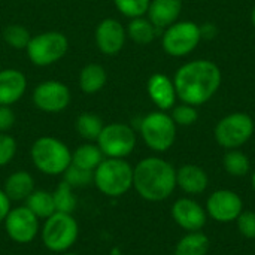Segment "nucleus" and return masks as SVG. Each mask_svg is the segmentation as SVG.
I'll return each instance as SVG.
<instances>
[{"label":"nucleus","mask_w":255,"mask_h":255,"mask_svg":"<svg viewBox=\"0 0 255 255\" xmlns=\"http://www.w3.org/2000/svg\"><path fill=\"white\" fill-rule=\"evenodd\" d=\"M223 75L211 60H194L182 64L173 78L176 96L187 105L200 106L209 102L220 90Z\"/></svg>","instance_id":"1"},{"label":"nucleus","mask_w":255,"mask_h":255,"mask_svg":"<svg viewBox=\"0 0 255 255\" xmlns=\"http://www.w3.org/2000/svg\"><path fill=\"white\" fill-rule=\"evenodd\" d=\"M133 188L146 202H163L176 188V169L160 157H146L133 167Z\"/></svg>","instance_id":"2"},{"label":"nucleus","mask_w":255,"mask_h":255,"mask_svg":"<svg viewBox=\"0 0 255 255\" xmlns=\"http://www.w3.org/2000/svg\"><path fill=\"white\" fill-rule=\"evenodd\" d=\"M30 157L34 167L48 176H58L72 164V151L57 137L42 136L31 145Z\"/></svg>","instance_id":"3"},{"label":"nucleus","mask_w":255,"mask_h":255,"mask_svg":"<svg viewBox=\"0 0 255 255\" xmlns=\"http://www.w3.org/2000/svg\"><path fill=\"white\" fill-rule=\"evenodd\" d=\"M93 184L108 197H121L133 188V167L126 158H105L94 170Z\"/></svg>","instance_id":"4"},{"label":"nucleus","mask_w":255,"mask_h":255,"mask_svg":"<svg viewBox=\"0 0 255 255\" xmlns=\"http://www.w3.org/2000/svg\"><path fill=\"white\" fill-rule=\"evenodd\" d=\"M40 241L43 247L55 254L70 251L79 236V224L72 214L54 212L40 226Z\"/></svg>","instance_id":"5"},{"label":"nucleus","mask_w":255,"mask_h":255,"mask_svg":"<svg viewBox=\"0 0 255 255\" xmlns=\"http://www.w3.org/2000/svg\"><path fill=\"white\" fill-rule=\"evenodd\" d=\"M140 136L146 146L155 152H166L176 139V124L163 111L151 112L140 121Z\"/></svg>","instance_id":"6"},{"label":"nucleus","mask_w":255,"mask_h":255,"mask_svg":"<svg viewBox=\"0 0 255 255\" xmlns=\"http://www.w3.org/2000/svg\"><path fill=\"white\" fill-rule=\"evenodd\" d=\"M69 49L67 37L60 31H45L30 39L25 51L36 66H51L61 60Z\"/></svg>","instance_id":"7"},{"label":"nucleus","mask_w":255,"mask_h":255,"mask_svg":"<svg viewBox=\"0 0 255 255\" xmlns=\"http://www.w3.org/2000/svg\"><path fill=\"white\" fill-rule=\"evenodd\" d=\"M254 133V121L245 112H235L218 121L214 130L215 140L227 149H238L245 145Z\"/></svg>","instance_id":"8"},{"label":"nucleus","mask_w":255,"mask_h":255,"mask_svg":"<svg viewBox=\"0 0 255 255\" xmlns=\"http://www.w3.org/2000/svg\"><path fill=\"white\" fill-rule=\"evenodd\" d=\"M96 142L106 158H126L136 146V133L127 124L112 123L103 127Z\"/></svg>","instance_id":"9"},{"label":"nucleus","mask_w":255,"mask_h":255,"mask_svg":"<svg viewBox=\"0 0 255 255\" xmlns=\"http://www.w3.org/2000/svg\"><path fill=\"white\" fill-rule=\"evenodd\" d=\"M200 27L193 21H179L163 33V49L172 57H185L200 43Z\"/></svg>","instance_id":"10"},{"label":"nucleus","mask_w":255,"mask_h":255,"mask_svg":"<svg viewBox=\"0 0 255 255\" xmlns=\"http://www.w3.org/2000/svg\"><path fill=\"white\" fill-rule=\"evenodd\" d=\"M40 220L27 208V206H16L10 208L9 214L6 215L3 226L7 238L19 245L31 244L40 233Z\"/></svg>","instance_id":"11"},{"label":"nucleus","mask_w":255,"mask_h":255,"mask_svg":"<svg viewBox=\"0 0 255 255\" xmlns=\"http://www.w3.org/2000/svg\"><path fill=\"white\" fill-rule=\"evenodd\" d=\"M70 90L60 81H43L33 91V103L48 114L64 111L70 103Z\"/></svg>","instance_id":"12"},{"label":"nucleus","mask_w":255,"mask_h":255,"mask_svg":"<svg viewBox=\"0 0 255 255\" xmlns=\"http://www.w3.org/2000/svg\"><path fill=\"white\" fill-rule=\"evenodd\" d=\"M244 211V202L241 196L230 190H218L212 193L206 202V214L218 223H232Z\"/></svg>","instance_id":"13"},{"label":"nucleus","mask_w":255,"mask_h":255,"mask_svg":"<svg viewBox=\"0 0 255 255\" xmlns=\"http://www.w3.org/2000/svg\"><path fill=\"white\" fill-rule=\"evenodd\" d=\"M206 211L193 199H179L172 206L173 221L187 232H200L206 224Z\"/></svg>","instance_id":"14"},{"label":"nucleus","mask_w":255,"mask_h":255,"mask_svg":"<svg viewBox=\"0 0 255 255\" xmlns=\"http://www.w3.org/2000/svg\"><path fill=\"white\" fill-rule=\"evenodd\" d=\"M126 28L120 21L114 18L103 19L96 28L97 48L106 55L118 54L126 43Z\"/></svg>","instance_id":"15"},{"label":"nucleus","mask_w":255,"mask_h":255,"mask_svg":"<svg viewBox=\"0 0 255 255\" xmlns=\"http://www.w3.org/2000/svg\"><path fill=\"white\" fill-rule=\"evenodd\" d=\"M27 79L22 72L16 69L0 70V106H10L16 103L25 93Z\"/></svg>","instance_id":"16"},{"label":"nucleus","mask_w":255,"mask_h":255,"mask_svg":"<svg viewBox=\"0 0 255 255\" xmlns=\"http://www.w3.org/2000/svg\"><path fill=\"white\" fill-rule=\"evenodd\" d=\"M148 94L154 105L161 111L173 108L176 100V90L173 81L163 73H154L148 81Z\"/></svg>","instance_id":"17"},{"label":"nucleus","mask_w":255,"mask_h":255,"mask_svg":"<svg viewBox=\"0 0 255 255\" xmlns=\"http://www.w3.org/2000/svg\"><path fill=\"white\" fill-rule=\"evenodd\" d=\"M181 10L182 0H151L146 13L157 28H167L176 22Z\"/></svg>","instance_id":"18"},{"label":"nucleus","mask_w":255,"mask_h":255,"mask_svg":"<svg viewBox=\"0 0 255 255\" xmlns=\"http://www.w3.org/2000/svg\"><path fill=\"white\" fill-rule=\"evenodd\" d=\"M176 185L187 194H202L208 185V173L196 164H185L176 170Z\"/></svg>","instance_id":"19"},{"label":"nucleus","mask_w":255,"mask_h":255,"mask_svg":"<svg viewBox=\"0 0 255 255\" xmlns=\"http://www.w3.org/2000/svg\"><path fill=\"white\" fill-rule=\"evenodd\" d=\"M36 190L33 176L25 170H16L10 173L6 181L3 191L10 202H25L27 197Z\"/></svg>","instance_id":"20"},{"label":"nucleus","mask_w":255,"mask_h":255,"mask_svg":"<svg viewBox=\"0 0 255 255\" xmlns=\"http://www.w3.org/2000/svg\"><path fill=\"white\" fill-rule=\"evenodd\" d=\"M108 81V73L102 64L90 63L82 67L79 73V88L87 94L100 91Z\"/></svg>","instance_id":"21"},{"label":"nucleus","mask_w":255,"mask_h":255,"mask_svg":"<svg viewBox=\"0 0 255 255\" xmlns=\"http://www.w3.org/2000/svg\"><path fill=\"white\" fill-rule=\"evenodd\" d=\"M106 157L103 155L102 149L99 148L97 143H84L79 145L73 152H72V164L94 172L97 166L105 160Z\"/></svg>","instance_id":"22"},{"label":"nucleus","mask_w":255,"mask_h":255,"mask_svg":"<svg viewBox=\"0 0 255 255\" xmlns=\"http://www.w3.org/2000/svg\"><path fill=\"white\" fill-rule=\"evenodd\" d=\"M24 206H27L39 220H46L55 212L52 193L45 190H34L24 202Z\"/></svg>","instance_id":"23"},{"label":"nucleus","mask_w":255,"mask_h":255,"mask_svg":"<svg viewBox=\"0 0 255 255\" xmlns=\"http://www.w3.org/2000/svg\"><path fill=\"white\" fill-rule=\"evenodd\" d=\"M209 238L200 232H190L175 247V255H206Z\"/></svg>","instance_id":"24"},{"label":"nucleus","mask_w":255,"mask_h":255,"mask_svg":"<svg viewBox=\"0 0 255 255\" xmlns=\"http://www.w3.org/2000/svg\"><path fill=\"white\" fill-rule=\"evenodd\" d=\"M160 28H157L149 19L139 16V18H133L127 27V34L130 36V39L139 45H146L149 42H152L157 36V31Z\"/></svg>","instance_id":"25"},{"label":"nucleus","mask_w":255,"mask_h":255,"mask_svg":"<svg viewBox=\"0 0 255 255\" xmlns=\"http://www.w3.org/2000/svg\"><path fill=\"white\" fill-rule=\"evenodd\" d=\"M103 127H105V124H103L102 118L96 114L85 112L76 118V131L82 139H85L88 142H96L99 139Z\"/></svg>","instance_id":"26"},{"label":"nucleus","mask_w":255,"mask_h":255,"mask_svg":"<svg viewBox=\"0 0 255 255\" xmlns=\"http://www.w3.org/2000/svg\"><path fill=\"white\" fill-rule=\"evenodd\" d=\"M54 197V205H55V212H63V214H73L78 205V199L75 196V188H72L67 182L61 181L57 188L52 191Z\"/></svg>","instance_id":"27"},{"label":"nucleus","mask_w":255,"mask_h":255,"mask_svg":"<svg viewBox=\"0 0 255 255\" xmlns=\"http://www.w3.org/2000/svg\"><path fill=\"white\" fill-rule=\"evenodd\" d=\"M224 169L232 176H245L250 172L251 163L247 154L239 149H229L223 160Z\"/></svg>","instance_id":"28"},{"label":"nucleus","mask_w":255,"mask_h":255,"mask_svg":"<svg viewBox=\"0 0 255 255\" xmlns=\"http://www.w3.org/2000/svg\"><path fill=\"white\" fill-rule=\"evenodd\" d=\"M3 39L13 49H25L31 36L25 27L19 24H10L3 30Z\"/></svg>","instance_id":"29"},{"label":"nucleus","mask_w":255,"mask_h":255,"mask_svg":"<svg viewBox=\"0 0 255 255\" xmlns=\"http://www.w3.org/2000/svg\"><path fill=\"white\" fill-rule=\"evenodd\" d=\"M94 179V172L81 169L75 164H70L66 172L63 173V181L67 182L72 188H82V187H88L93 184Z\"/></svg>","instance_id":"30"},{"label":"nucleus","mask_w":255,"mask_h":255,"mask_svg":"<svg viewBox=\"0 0 255 255\" xmlns=\"http://www.w3.org/2000/svg\"><path fill=\"white\" fill-rule=\"evenodd\" d=\"M117 9L128 18H139L148 12L151 0H114Z\"/></svg>","instance_id":"31"},{"label":"nucleus","mask_w":255,"mask_h":255,"mask_svg":"<svg viewBox=\"0 0 255 255\" xmlns=\"http://www.w3.org/2000/svg\"><path fill=\"white\" fill-rule=\"evenodd\" d=\"M170 117L175 121V124H178V126H191L197 121L199 112H197L196 106L184 103V105L175 106Z\"/></svg>","instance_id":"32"},{"label":"nucleus","mask_w":255,"mask_h":255,"mask_svg":"<svg viewBox=\"0 0 255 255\" xmlns=\"http://www.w3.org/2000/svg\"><path fill=\"white\" fill-rule=\"evenodd\" d=\"M16 154V140L7 134L0 133V167L7 166Z\"/></svg>","instance_id":"33"},{"label":"nucleus","mask_w":255,"mask_h":255,"mask_svg":"<svg viewBox=\"0 0 255 255\" xmlns=\"http://www.w3.org/2000/svg\"><path fill=\"white\" fill-rule=\"evenodd\" d=\"M239 233L247 239H255V212L242 211L236 220Z\"/></svg>","instance_id":"34"},{"label":"nucleus","mask_w":255,"mask_h":255,"mask_svg":"<svg viewBox=\"0 0 255 255\" xmlns=\"http://www.w3.org/2000/svg\"><path fill=\"white\" fill-rule=\"evenodd\" d=\"M15 124V114L9 106H0V133L9 131Z\"/></svg>","instance_id":"35"},{"label":"nucleus","mask_w":255,"mask_h":255,"mask_svg":"<svg viewBox=\"0 0 255 255\" xmlns=\"http://www.w3.org/2000/svg\"><path fill=\"white\" fill-rule=\"evenodd\" d=\"M199 27H200V37L205 40H212L218 33V27L212 22H205L203 25Z\"/></svg>","instance_id":"36"},{"label":"nucleus","mask_w":255,"mask_h":255,"mask_svg":"<svg viewBox=\"0 0 255 255\" xmlns=\"http://www.w3.org/2000/svg\"><path fill=\"white\" fill-rule=\"evenodd\" d=\"M10 200H9V197L4 194V191L3 190H0V224H3V221H4V218H6V215L9 214V211H10Z\"/></svg>","instance_id":"37"},{"label":"nucleus","mask_w":255,"mask_h":255,"mask_svg":"<svg viewBox=\"0 0 255 255\" xmlns=\"http://www.w3.org/2000/svg\"><path fill=\"white\" fill-rule=\"evenodd\" d=\"M251 21H253V25L255 27V6L254 9H253V12H251Z\"/></svg>","instance_id":"38"},{"label":"nucleus","mask_w":255,"mask_h":255,"mask_svg":"<svg viewBox=\"0 0 255 255\" xmlns=\"http://www.w3.org/2000/svg\"><path fill=\"white\" fill-rule=\"evenodd\" d=\"M251 182H253V188L255 190V172L253 173V179H251Z\"/></svg>","instance_id":"39"},{"label":"nucleus","mask_w":255,"mask_h":255,"mask_svg":"<svg viewBox=\"0 0 255 255\" xmlns=\"http://www.w3.org/2000/svg\"><path fill=\"white\" fill-rule=\"evenodd\" d=\"M61 255H79V254H76V253H70V251H67V253H63Z\"/></svg>","instance_id":"40"}]
</instances>
